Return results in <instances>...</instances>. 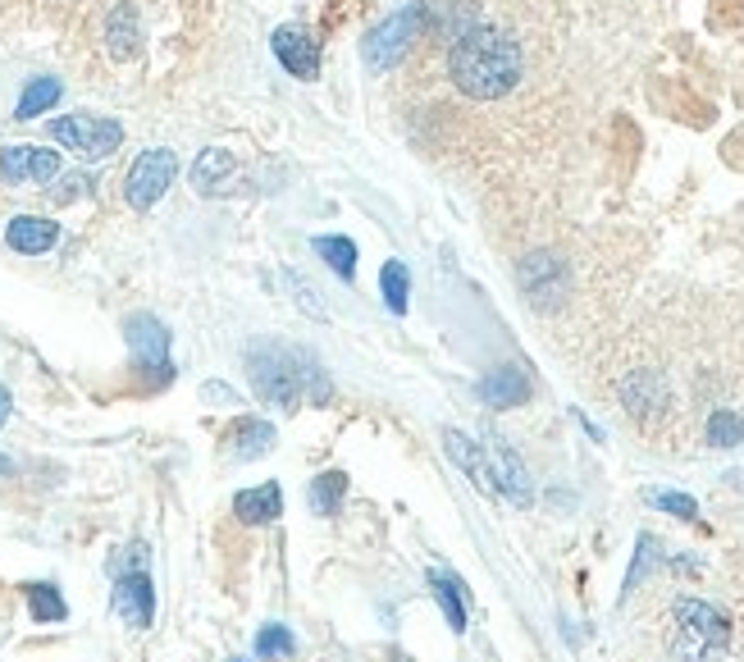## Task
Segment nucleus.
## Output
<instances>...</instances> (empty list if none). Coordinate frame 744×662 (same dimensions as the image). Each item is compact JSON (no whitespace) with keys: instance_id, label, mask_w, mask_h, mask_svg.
I'll return each instance as SVG.
<instances>
[{"instance_id":"nucleus-4","label":"nucleus","mask_w":744,"mask_h":662,"mask_svg":"<svg viewBox=\"0 0 744 662\" xmlns=\"http://www.w3.org/2000/svg\"><path fill=\"white\" fill-rule=\"evenodd\" d=\"M50 138L69 151H79L87 161H106L110 151H119L123 129L115 119H101V115H64V119L50 123Z\"/></svg>"},{"instance_id":"nucleus-17","label":"nucleus","mask_w":744,"mask_h":662,"mask_svg":"<svg viewBox=\"0 0 744 662\" xmlns=\"http://www.w3.org/2000/svg\"><path fill=\"white\" fill-rule=\"evenodd\" d=\"M234 457H243V462H256V457H265L274 448V425L270 421H243L234 429Z\"/></svg>"},{"instance_id":"nucleus-20","label":"nucleus","mask_w":744,"mask_h":662,"mask_svg":"<svg viewBox=\"0 0 744 662\" xmlns=\"http://www.w3.org/2000/svg\"><path fill=\"white\" fill-rule=\"evenodd\" d=\"M429 584H434V599H439L448 626L461 635V630H467V599H461V580H452L444 571H429Z\"/></svg>"},{"instance_id":"nucleus-24","label":"nucleus","mask_w":744,"mask_h":662,"mask_svg":"<svg viewBox=\"0 0 744 662\" xmlns=\"http://www.w3.org/2000/svg\"><path fill=\"white\" fill-rule=\"evenodd\" d=\"M228 169H234V156H228L224 146H211V151H201V161L192 165V184H197L201 192H211Z\"/></svg>"},{"instance_id":"nucleus-21","label":"nucleus","mask_w":744,"mask_h":662,"mask_svg":"<svg viewBox=\"0 0 744 662\" xmlns=\"http://www.w3.org/2000/svg\"><path fill=\"white\" fill-rule=\"evenodd\" d=\"M316 257H324L329 270L339 274V279H352V274H356V247H352V238H339V234L316 238Z\"/></svg>"},{"instance_id":"nucleus-18","label":"nucleus","mask_w":744,"mask_h":662,"mask_svg":"<svg viewBox=\"0 0 744 662\" xmlns=\"http://www.w3.org/2000/svg\"><path fill=\"white\" fill-rule=\"evenodd\" d=\"M23 594H28V607H33V622H64L69 617V603H64V594L56 590V584H46V580H33V584H23Z\"/></svg>"},{"instance_id":"nucleus-2","label":"nucleus","mask_w":744,"mask_h":662,"mask_svg":"<svg viewBox=\"0 0 744 662\" xmlns=\"http://www.w3.org/2000/svg\"><path fill=\"white\" fill-rule=\"evenodd\" d=\"M247 370H251V389L256 398H265L274 406H320L333 398V385L324 379L320 362L311 352L302 347H279V343H265L247 356Z\"/></svg>"},{"instance_id":"nucleus-14","label":"nucleus","mask_w":744,"mask_h":662,"mask_svg":"<svg viewBox=\"0 0 744 662\" xmlns=\"http://www.w3.org/2000/svg\"><path fill=\"white\" fill-rule=\"evenodd\" d=\"M444 448H448L452 462L475 480V489L494 494V475H489V457H484V448H475L467 435H461V429H444Z\"/></svg>"},{"instance_id":"nucleus-11","label":"nucleus","mask_w":744,"mask_h":662,"mask_svg":"<svg viewBox=\"0 0 744 662\" xmlns=\"http://www.w3.org/2000/svg\"><path fill=\"white\" fill-rule=\"evenodd\" d=\"M270 46H274L279 64H284L293 79H316V69H320V46H316L311 33H302V28H279V33L270 37Z\"/></svg>"},{"instance_id":"nucleus-32","label":"nucleus","mask_w":744,"mask_h":662,"mask_svg":"<svg viewBox=\"0 0 744 662\" xmlns=\"http://www.w3.org/2000/svg\"><path fill=\"white\" fill-rule=\"evenodd\" d=\"M14 475V462H10V457H0V480H10Z\"/></svg>"},{"instance_id":"nucleus-29","label":"nucleus","mask_w":744,"mask_h":662,"mask_svg":"<svg viewBox=\"0 0 744 662\" xmlns=\"http://www.w3.org/2000/svg\"><path fill=\"white\" fill-rule=\"evenodd\" d=\"M649 553H653V540L649 534H639V557H635V567H630V576H626V594L635 590V580H639V571L649 567Z\"/></svg>"},{"instance_id":"nucleus-16","label":"nucleus","mask_w":744,"mask_h":662,"mask_svg":"<svg viewBox=\"0 0 744 662\" xmlns=\"http://www.w3.org/2000/svg\"><path fill=\"white\" fill-rule=\"evenodd\" d=\"M106 42H110V56H115V60H133V56H138L142 33H138L133 5H115V10H110V19H106Z\"/></svg>"},{"instance_id":"nucleus-25","label":"nucleus","mask_w":744,"mask_h":662,"mask_svg":"<svg viewBox=\"0 0 744 662\" xmlns=\"http://www.w3.org/2000/svg\"><path fill=\"white\" fill-rule=\"evenodd\" d=\"M293 649H297L293 630H288V626H279V622L261 626V635H256V658H288Z\"/></svg>"},{"instance_id":"nucleus-9","label":"nucleus","mask_w":744,"mask_h":662,"mask_svg":"<svg viewBox=\"0 0 744 662\" xmlns=\"http://www.w3.org/2000/svg\"><path fill=\"white\" fill-rule=\"evenodd\" d=\"M60 174V151H42V146H5L0 151V178L5 184H50Z\"/></svg>"},{"instance_id":"nucleus-23","label":"nucleus","mask_w":744,"mask_h":662,"mask_svg":"<svg viewBox=\"0 0 744 662\" xmlns=\"http://www.w3.org/2000/svg\"><path fill=\"white\" fill-rule=\"evenodd\" d=\"M60 101V83L56 79H33L28 83V92L19 96V110H14V119H37L42 110H50Z\"/></svg>"},{"instance_id":"nucleus-30","label":"nucleus","mask_w":744,"mask_h":662,"mask_svg":"<svg viewBox=\"0 0 744 662\" xmlns=\"http://www.w3.org/2000/svg\"><path fill=\"white\" fill-rule=\"evenodd\" d=\"M10 406H14V402H10V389H5V385H0V425H5V421H10Z\"/></svg>"},{"instance_id":"nucleus-19","label":"nucleus","mask_w":744,"mask_h":662,"mask_svg":"<svg viewBox=\"0 0 744 662\" xmlns=\"http://www.w3.org/2000/svg\"><path fill=\"white\" fill-rule=\"evenodd\" d=\"M343 494H347V475L343 471H324V475L311 480V489H306V498H311V507L320 517H339Z\"/></svg>"},{"instance_id":"nucleus-7","label":"nucleus","mask_w":744,"mask_h":662,"mask_svg":"<svg viewBox=\"0 0 744 662\" xmlns=\"http://www.w3.org/2000/svg\"><path fill=\"white\" fill-rule=\"evenodd\" d=\"M115 613L133 630H146L151 622H156V590H151L146 567L119 571V580H115Z\"/></svg>"},{"instance_id":"nucleus-8","label":"nucleus","mask_w":744,"mask_h":662,"mask_svg":"<svg viewBox=\"0 0 744 662\" xmlns=\"http://www.w3.org/2000/svg\"><path fill=\"white\" fill-rule=\"evenodd\" d=\"M128 343H133L142 370H151L156 379H174L169 366V329L156 316H133L128 320Z\"/></svg>"},{"instance_id":"nucleus-28","label":"nucleus","mask_w":744,"mask_h":662,"mask_svg":"<svg viewBox=\"0 0 744 662\" xmlns=\"http://www.w3.org/2000/svg\"><path fill=\"white\" fill-rule=\"evenodd\" d=\"M288 284L297 288V302H302V311H306V316H324V302H320V297H311V288H306L297 274H288Z\"/></svg>"},{"instance_id":"nucleus-15","label":"nucleus","mask_w":744,"mask_h":662,"mask_svg":"<svg viewBox=\"0 0 744 662\" xmlns=\"http://www.w3.org/2000/svg\"><path fill=\"white\" fill-rule=\"evenodd\" d=\"M480 398L489 402V406H521V402L530 398V379H525V370H517V366H503V370H494V375L480 379Z\"/></svg>"},{"instance_id":"nucleus-3","label":"nucleus","mask_w":744,"mask_h":662,"mask_svg":"<svg viewBox=\"0 0 744 662\" xmlns=\"http://www.w3.org/2000/svg\"><path fill=\"white\" fill-rule=\"evenodd\" d=\"M727 640H731V626L712 603H704V599H681L676 603V640H672V649L685 662H704Z\"/></svg>"},{"instance_id":"nucleus-33","label":"nucleus","mask_w":744,"mask_h":662,"mask_svg":"<svg viewBox=\"0 0 744 662\" xmlns=\"http://www.w3.org/2000/svg\"><path fill=\"white\" fill-rule=\"evenodd\" d=\"M234 662H243V658H234Z\"/></svg>"},{"instance_id":"nucleus-26","label":"nucleus","mask_w":744,"mask_h":662,"mask_svg":"<svg viewBox=\"0 0 744 662\" xmlns=\"http://www.w3.org/2000/svg\"><path fill=\"white\" fill-rule=\"evenodd\" d=\"M708 439H712L717 448H735V444L744 439V416H735V412H717V416L708 421Z\"/></svg>"},{"instance_id":"nucleus-22","label":"nucleus","mask_w":744,"mask_h":662,"mask_svg":"<svg viewBox=\"0 0 744 662\" xmlns=\"http://www.w3.org/2000/svg\"><path fill=\"white\" fill-rule=\"evenodd\" d=\"M379 288H383V307L393 316L406 311V293H412V279H406V265L402 261H383L379 270Z\"/></svg>"},{"instance_id":"nucleus-12","label":"nucleus","mask_w":744,"mask_h":662,"mask_svg":"<svg viewBox=\"0 0 744 662\" xmlns=\"http://www.w3.org/2000/svg\"><path fill=\"white\" fill-rule=\"evenodd\" d=\"M60 238V224H50L42 215H14L5 224V243L14 251H23V257H42V251H50Z\"/></svg>"},{"instance_id":"nucleus-6","label":"nucleus","mask_w":744,"mask_h":662,"mask_svg":"<svg viewBox=\"0 0 744 662\" xmlns=\"http://www.w3.org/2000/svg\"><path fill=\"white\" fill-rule=\"evenodd\" d=\"M421 23H425V10H398V14H389V19H383L379 28L362 42L366 64H370V69H389V64H398L402 50L416 42Z\"/></svg>"},{"instance_id":"nucleus-13","label":"nucleus","mask_w":744,"mask_h":662,"mask_svg":"<svg viewBox=\"0 0 744 662\" xmlns=\"http://www.w3.org/2000/svg\"><path fill=\"white\" fill-rule=\"evenodd\" d=\"M234 512H238L243 525H270V521H279V512H284V489H279L274 480H270V485L243 489L234 498Z\"/></svg>"},{"instance_id":"nucleus-1","label":"nucleus","mask_w":744,"mask_h":662,"mask_svg":"<svg viewBox=\"0 0 744 662\" xmlns=\"http://www.w3.org/2000/svg\"><path fill=\"white\" fill-rule=\"evenodd\" d=\"M448 69H452V83L467 96L498 101L521 79V46L498 28H471V33L457 37Z\"/></svg>"},{"instance_id":"nucleus-10","label":"nucleus","mask_w":744,"mask_h":662,"mask_svg":"<svg viewBox=\"0 0 744 662\" xmlns=\"http://www.w3.org/2000/svg\"><path fill=\"white\" fill-rule=\"evenodd\" d=\"M484 457H489L494 494H507L517 507H530L534 489H530V475H525V466H521V457L511 452V448H503V444H489V448H484Z\"/></svg>"},{"instance_id":"nucleus-31","label":"nucleus","mask_w":744,"mask_h":662,"mask_svg":"<svg viewBox=\"0 0 744 662\" xmlns=\"http://www.w3.org/2000/svg\"><path fill=\"white\" fill-rule=\"evenodd\" d=\"M206 398H220V402H238L234 393H228L224 385H206Z\"/></svg>"},{"instance_id":"nucleus-5","label":"nucleus","mask_w":744,"mask_h":662,"mask_svg":"<svg viewBox=\"0 0 744 662\" xmlns=\"http://www.w3.org/2000/svg\"><path fill=\"white\" fill-rule=\"evenodd\" d=\"M174 174H178V156H174V151H165V146L142 151V156L133 161V169H128V178H123V197H128V206L151 211V206H156V201L169 192Z\"/></svg>"},{"instance_id":"nucleus-27","label":"nucleus","mask_w":744,"mask_h":662,"mask_svg":"<svg viewBox=\"0 0 744 662\" xmlns=\"http://www.w3.org/2000/svg\"><path fill=\"white\" fill-rule=\"evenodd\" d=\"M649 503L653 507H662V512H672V517H681V521H695L699 517V507H695V498H689V494H649Z\"/></svg>"}]
</instances>
